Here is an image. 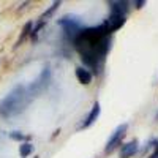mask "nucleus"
<instances>
[{"mask_svg":"<svg viewBox=\"0 0 158 158\" xmlns=\"http://www.w3.org/2000/svg\"><path fill=\"white\" fill-rule=\"evenodd\" d=\"M73 46L84 62V68H90L98 73L109 52L111 36L103 24L95 27H84L74 38Z\"/></svg>","mask_w":158,"mask_h":158,"instance_id":"nucleus-1","label":"nucleus"},{"mask_svg":"<svg viewBox=\"0 0 158 158\" xmlns=\"http://www.w3.org/2000/svg\"><path fill=\"white\" fill-rule=\"evenodd\" d=\"M30 100L32 98L27 92V87L18 84L16 87H13L10 90V94L5 98L0 100V115L3 118H11V117L19 115L29 106Z\"/></svg>","mask_w":158,"mask_h":158,"instance_id":"nucleus-2","label":"nucleus"},{"mask_svg":"<svg viewBox=\"0 0 158 158\" xmlns=\"http://www.w3.org/2000/svg\"><path fill=\"white\" fill-rule=\"evenodd\" d=\"M57 24L62 27L63 36L67 38L70 43H73L74 38L79 35V32L84 29L81 18L76 16V15H67V16H63V18H60V19L57 21Z\"/></svg>","mask_w":158,"mask_h":158,"instance_id":"nucleus-3","label":"nucleus"},{"mask_svg":"<svg viewBox=\"0 0 158 158\" xmlns=\"http://www.w3.org/2000/svg\"><path fill=\"white\" fill-rule=\"evenodd\" d=\"M49 82H51V67H49V65H44L43 70H41V73H40V76L27 87V92H29L30 98L38 97L41 92H44V90L48 89Z\"/></svg>","mask_w":158,"mask_h":158,"instance_id":"nucleus-4","label":"nucleus"},{"mask_svg":"<svg viewBox=\"0 0 158 158\" xmlns=\"http://www.w3.org/2000/svg\"><path fill=\"white\" fill-rule=\"evenodd\" d=\"M127 130H128V125L127 123H122V125H118L115 130H114V133L109 136L108 142H106V147H104V152L106 153H112L118 146H120V142L127 133Z\"/></svg>","mask_w":158,"mask_h":158,"instance_id":"nucleus-5","label":"nucleus"},{"mask_svg":"<svg viewBox=\"0 0 158 158\" xmlns=\"http://www.w3.org/2000/svg\"><path fill=\"white\" fill-rule=\"evenodd\" d=\"M125 21H127V16H123V15H117V13H111V15L106 18V21L103 22V25L106 27L108 33L111 35L112 32H115V30L120 29L122 25L125 24Z\"/></svg>","mask_w":158,"mask_h":158,"instance_id":"nucleus-6","label":"nucleus"},{"mask_svg":"<svg viewBox=\"0 0 158 158\" xmlns=\"http://www.w3.org/2000/svg\"><path fill=\"white\" fill-rule=\"evenodd\" d=\"M100 112H101V106H100V103L98 101H95L94 103V106H92V109H90V112H89V115L82 120V123L79 125V128H89V127H92L95 122H97V118L100 117Z\"/></svg>","mask_w":158,"mask_h":158,"instance_id":"nucleus-7","label":"nucleus"},{"mask_svg":"<svg viewBox=\"0 0 158 158\" xmlns=\"http://www.w3.org/2000/svg\"><path fill=\"white\" fill-rule=\"evenodd\" d=\"M138 150H139V142L138 139H133L120 147V158H131Z\"/></svg>","mask_w":158,"mask_h":158,"instance_id":"nucleus-8","label":"nucleus"},{"mask_svg":"<svg viewBox=\"0 0 158 158\" xmlns=\"http://www.w3.org/2000/svg\"><path fill=\"white\" fill-rule=\"evenodd\" d=\"M74 74H76L77 81L81 82V84H84V85H89L92 82V79H94V74L90 73V70H87L84 67H77L76 71H74Z\"/></svg>","mask_w":158,"mask_h":158,"instance_id":"nucleus-9","label":"nucleus"},{"mask_svg":"<svg viewBox=\"0 0 158 158\" xmlns=\"http://www.w3.org/2000/svg\"><path fill=\"white\" fill-rule=\"evenodd\" d=\"M109 8H111V13H117V15H123L127 16V13H128V2H122V0H112V2L108 3Z\"/></svg>","mask_w":158,"mask_h":158,"instance_id":"nucleus-10","label":"nucleus"},{"mask_svg":"<svg viewBox=\"0 0 158 158\" xmlns=\"http://www.w3.org/2000/svg\"><path fill=\"white\" fill-rule=\"evenodd\" d=\"M32 29H33V24H32V22H27V24L24 25V29H22V33H21L19 40L16 41L15 48H19V46H21V43H24V40L27 38V36H30V33H32Z\"/></svg>","mask_w":158,"mask_h":158,"instance_id":"nucleus-11","label":"nucleus"},{"mask_svg":"<svg viewBox=\"0 0 158 158\" xmlns=\"http://www.w3.org/2000/svg\"><path fill=\"white\" fill-rule=\"evenodd\" d=\"M32 152H33V144H30V142H22L21 146H19V155H21V158H27Z\"/></svg>","mask_w":158,"mask_h":158,"instance_id":"nucleus-12","label":"nucleus"},{"mask_svg":"<svg viewBox=\"0 0 158 158\" xmlns=\"http://www.w3.org/2000/svg\"><path fill=\"white\" fill-rule=\"evenodd\" d=\"M60 3H62V2H54V3H52V5H51V6H49V8H48V10L43 13V15H41L40 21H44V22H46V21H48V19H49V18H51V16L56 13V10L60 6Z\"/></svg>","mask_w":158,"mask_h":158,"instance_id":"nucleus-13","label":"nucleus"},{"mask_svg":"<svg viewBox=\"0 0 158 158\" xmlns=\"http://www.w3.org/2000/svg\"><path fill=\"white\" fill-rule=\"evenodd\" d=\"M10 138H11L13 141H18V142H22V141H27V139H29V136L22 135L21 131H11V133H10Z\"/></svg>","mask_w":158,"mask_h":158,"instance_id":"nucleus-14","label":"nucleus"},{"mask_svg":"<svg viewBox=\"0 0 158 158\" xmlns=\"http://www.w3.org/2000/svg\"><path fill=\"white\" fill-rule=\"evenodd\" d=\"M135 5H136V8H142L144 5H146V2H142V0H136Z\"/></svg>","mask_w":158,"mask_h":158,"instance_id":"nucleus-15","label":"nucleus"},{"mask_svg":"<svg viewBox=\"0 0 158 158\" xmlns=\"http://www.w3.org/2000/svg\"><path fill=\"white\" fill-rule=\"evenodd\" d=\"M150 158H158V152H155V153H152V155H150Z\"/></svg>","mask_w":158,"mask_h":158,"instance_id":"nucleus-16","label":"nucleus"},{"mask_svg":"<svg viewBox=\"0 0 158 158\" xmlns=\"http://www.w3.org/2000/svg\"><path fill=\"white\" fill-rule=\"evenodd\" d=\"M155 152H158V142H156V150H155Z\"/></svg>","mask_w":158,"mask_h":158,"instance_id":"nucleus-17","label":"nucleus"},{"mask_svg":"<svg viewBox=\"0 0 158 158\" xmlns=\"http://www.w3.org/2000/svg\"><path fill=\"white\" fill-rule=\"evenodd\" d=\"M156 118H158V114H156Z\"/></svg>","mask_w":158,"mask_h":158,"instance_id":"nucleus-18","label":"nucleus"}]
</instances>
